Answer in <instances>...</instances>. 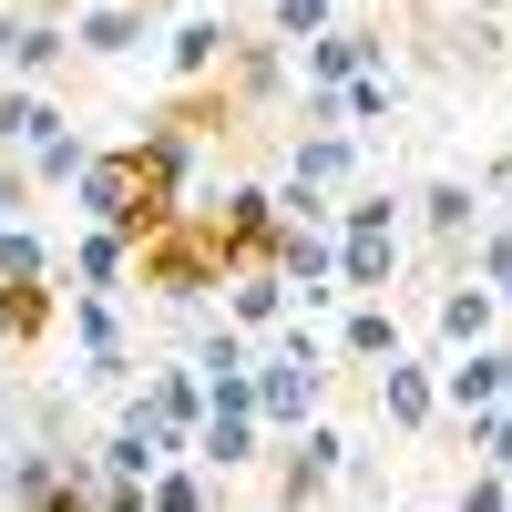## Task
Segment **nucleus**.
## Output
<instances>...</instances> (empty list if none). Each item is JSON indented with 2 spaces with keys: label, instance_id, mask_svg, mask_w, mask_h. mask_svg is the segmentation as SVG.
Here are the masks:
<instances>
[{
  "label": "nucleus",
  "instance_id": "f257e3e1",
  "mask_svg": "<svg viewBox=\"0 0 512 512\" xmlns=\"http://www.w3.org/2000/svg\"><path fill=\"white\" fill-rule=\"evenodd\" d=\"M338 297H390L400 277V256H410V226H400V195L390 185H359V195H338Z\"/></svg>",
  "mask_w": 512,
  "mask_h": 512
},
{
  "label": "nucleus",
  "instance_id": "f03ea898",
  "mask_svg": "<svg viewBox=\"0 0 512 512\" xmlns=\"http://www.w3.org/2000/svg\"><path fill=\"white\" fill-rule=\"evenodd\" d=\"M72 205H82V226H103V236H123V246H144L154 226H175V205H164V185L144 175L134 144H113V154L82 164V175H72Z\"/></svg>",
  "mask_w": 512,
  "mask_h": 512
},
{
  "label": "nucleus",
  "instance_id": "7ed1b4c3",
  "mask_svg": "<svg viewBox=\"0 0 512 512\" xmlns=\"http://www.w3.org/2000/svg\"><path fill=\"white\" fill-rule=\"evenodd\" d=\"M185 226H205V246H216L226 277H256V267H267V246H277V185H246V175H236V185L205 195Z\"/></svg>",
  "mask_w": 512,
  "mask_h": 512
},
{
  "label": "nucleus",
  "instance_id": "20e7f679",
  "mask_svg": "<svg viewBox=\"0 0 512 512\" xmlns=\"http://www.w3.org/2000/svg\"><path fill=\"white\" fill-rule=\"evenodd\" d=\"M134 277L164 297V308H205V297L226 287V267H216V246H205V226H154L144 246H134Z\"/></svg>",
  "mask_w": 512,
  "mask_h": 512
},
{
  "label": "nucleus",
  "instance_id": "39448f33",
  "mask_svg": "<svg viewBox=\"0 0 512 512\" xmlns=\"http://www.w3.org/2000/svg\"><path fill=\"white\" fill-rule=\"evenodd\" d=\"M246 390H256V431H267V441H297V431L328 410V369H297V359H277V349H256V379H246Z\"/></svg>",
  "mask_w": 512,
  "mask_h": 512
},
{
  "label": "nucleus",
  "instance_id": "423d86ee",
  "mask_svg": "<svg viewBox=\"0 0 512 512\" xmlns=\"http://www.w3.org/2000/svg\"><path fill=\"white\" fill-rule=\"evenodd\" d=\"M349 431L338 420H308V431L287 441V461H277V512H308V502H328L338 482H349Z\"/></svg>",
  "mask_w": 512,
  "mask_h": 512
},
{
  "label": "nucleus",
  "instance_id": "0eeeda50",
  "mask_svg": "<svg viewBox=\"0 0 512 512\" xmlns=\"http://www.w3.org/2000/svg\"><path fill=\"white\" fill-rule=\"evenodd\" d=\"M359 72H390V31L349 11L328 41H308V52H297V93H349Z\"/></svg>",
  "mask_w": 512,
  "mask_h": 512
},
{
  "label": "nucleus",
  "instance_id": "6e6552de",
  "mask_svg": "<svg viewBox=\"0 0 512 512\" xmlns=\"http://www.w3.org/2000/svg\"><path fill=\"white\" fill-rule=\"evenodd\" d=\"M62 328H72V349H82V390H123V379L144 369L113 297H62Z\"/></svg>",
  "mask_w": 512,
  "mask_h": 512
},
{
  "label": "nucleus",
  "instance_id": "1a4fd4ad",
  "mask_svg": "<svg viewBox=\"0 0 512 512\" xmlns=\"http://www.w3.org/2000/svg\"><path fill=\"white\" fill-rule=\"evenodd\" d=\"M338 195H359V134H297L277 205H338Z\"/></svg>",
  "mask_w": 512,
  "mask_h": 512
},
{
  "label": "nucleus",
  "instance_id": "9d476101",
  "mask_svg": "<svg viewBox=\"0 0 512 512\" xmlns=\"http://www.w3.org/2000/svg\"><path fill=\"white\" fill-rule=\"evenodd\" d=\"M62 31H72V52L123 62V52H144V41L164 31V0H72V11H62Z\"/></svg>",
  "mask_w": 512,
  "mask_h": 512
},
{
  "label": "nucleus",
  "instance_id": "9b49d317",
  "mask_svg": "<svg viewBox=\"0 0 512 512\" xmlns=\"http://www.w3.org/2000/svg\"><path fill=\"white\" fill-rule=\"evenodd\" d=\"M123 400H134L154 431H164V451H175V461L195 451V431H205V379H195L185 359H154V369H144V390H123Z\"/></svg>",
  "mask_w": 512,
  "mask_h": 512
},
{
  "label": "nucleus",
  "instance_id": "f8f14e48",
  "mask_svg": "<svg viewBox=\"0 0 512 512\" xmlns=\"http://www.w3.org/2000/svg\"><path fill=\"white\" fill-rule=\"evenodd\" d=\"M431 338H441V359L492 349V338H502V308H492V287H482L472 267H451V277H441V297H431Z\"/></svg>",
  "mask_w": 512,
  "mask_h": 512
},
{
  "label": "nucleus",
  "instance_id": "ddd939ff",
  "mask_svg": "<svg viewBox=\"0 0 512 512\" xmlns=\"http://www.w3.org/2000/svg\"><path fill=\"white\" fill-rule=\"evenodd\" d=\"M379 420H390V431L400 441H420V431H431V420H441V359H390V369H379Z\"/></svg>",
  "mask_w": 512,
  "mask_h": 512
},
{
  "label": "nucleus",
  "instance_id": "4468645a",
  "mask_svg": "<svg viewBox=\"0 0 512 512\" xmlns=\"http://www.w3.org/2000/svg\"><path fill=\"white\" fill-rule=\"evenodd\" d=\"M410 205H420V236H431V246L451 256V267H461V256H472V236H482V185H461V175H431Z\"/></svg>",
  "mask_w": 512,
  "mask_h": 512
},
{
  "label": "nucleus",
  "instance_id": "2eb2a0df",
  "mask_svg": "<svg viewBox=\"0 0 512 512\" xmlns=\"http://www.w3.org/2000/svg\"><path fill=\"white\" fill-rule=\"evenodd\" d=\"M338 359L349 369H390L400 349H410V328H400V308L390 297H349V308H338V338H328Z\"/></svg>",
  "mask_w": 512,
  "mask_h": 512
},
{
  "label": "nucleus",
  "instance_id": "dca6fc26",
  "mask_svg": "<svg viewBox=\"0 0 512 512\" xmlns=\"http://www.w3.org/2000/svg\"><path fill=\"white\" fill-rule=\"evenodd\" d=\"M226 52H236V21H216V11H185L175 31H164V72H175V93L216 82V72H226Z\"/></svg>",
  "mask_w": 512,
  "mask_h": 512
},
{
  "label": "nucleus",
  "instance_id": "f3484780",
  "mask_svg": "<svg viewBox=\"0 0 512 512\" xmlns=\"http://www.w3.org/2000/svg\"><path fill=\"white\" fill-rule=\"evenodd\" d=\"M164 461H175V451H164V431H154V420H144L134 400H123V410H113V431H103V451H93V472H103V482H134V492H144V482L164 472Z\"/></svg>",
  "mask_w": 512,
  "mask_h": 512
},
{
  "label": "nucleus",
  "instance_id": "a211bd4d",
  "mask_svg": "<svg viewBox=\"0 0 512 512\" xmlns=\"http://www.w3.org/2000/svg\"><path fill=\"white\" fill-rule=\"evenodd\" d=\"M62 297H123V287H134V246H123V236H103V226H82L72 246H62Z\"/></svg>",
  "mask_w": 512,
  "mask_h": 512
},
{
  "label": "nucleus",
  "instance_id": "6ab92c4d",
  "mask_svg": "<svg viewBox=\"0 0 512 512\" xmlns=\"http://www.w3.org/2000/svg\"><path fill=\"white\" fill-rule=\"evenodd\" d=\"M216 318H226L236 338H277V328L297 318V297H287L267 267H256V277H226V308H216Z\"/></svg>",
  "mask_w": 512,
  "mask_h": 512
},
{
  "label": "nucleus",
  "instance_id": "aec40b11",
  "mask_svg": "<svg viewBox=\"0 0 512 512\" xmlns=\"http://www.w3.org/2000/svg\"><path fill=\"white\" fill-rule=\"evenodd\" d=\"M216 82H226V103H277L287 93V52H277V41H236Z\"/></svg>",
  "mask_w": 512,
  "mask_h": 512
},
{
  "label": "nucleus",
  "instance_id": "412c9836",
  "mask_svg": "<svg viewBox=\"0 0 512 512\" xmlns=\"http://www.w3.org/2000/svg\"><path fill=\"white\" fill-rule=\"evenodd\" d=\"M52 123H72L52 93H31V82H0V154H31Z\"/></svg>",
  "mask_w": 512,
  "mask_h": 512
},
{
  "label": "nucleus",
  "instance_id": "4be33fe9",
  "mask_svg": "<svg viewBox=\"0 0 512 512\" xmlns=\"http://www.w3.org/2000/svg\"><path fill=\"white\" fill-rule=\"evenodd\" d=\"M52 277H62L52 236H41L31 216H11V226H0V287H52Z\"/></svg>",
  "mask_w": 512,
  "mask_h": 512
},
{
  "label": "nucleus",
  "instance_id": "5701e85b",
  "mask_svg": "<svg viewBox=\"0 0 512 512\" xmlns=\"http://www.w3.org/2000/svg\"><path fill=\"white\" fill-rule=\"evenodd\" d=\"M0 328H11V349H41L62 328V287H0Z\"/></svg>",
  "mask_w": 512,
  "mask_h": 512
},
{
  "label": "nucleus",
  "instance_id": "b1692460",
  "mask_svg": "<svg viewBox=\"0 0 512 512\" xmlns=\"http://www.w3.org/2000/svg\"><path fill=\"white\" fill-rule=\"evenodd\" d=\"M338 21H349V0H267V41H277V52H287V41L308 52V41H328Z\"/></svg>",
  "mask_w": 512,
  "mask_h": 512
},
{
  "label": "nucleus",
  "instance_id": "393cba45",
  "mask_svg": "<svg viewBox=\"0 0 512 512\" xmlns=\"http://www.w3.org/2000/svg\"><path fill=\"white\" fill-rule=\"evenodd\" d=\"M82 164H93V144H82L72 123H52V134H41V144H31V154L11 164V175H21V185H72Z\"/></svg>",
  "mask_w": 512,
  "mask_h": 512
},
{
  "label": "nucleus",
  "instance_id": "a878e982",
  "mask_svg": "<svg viewBox=\"0 0 512 512\" xmlns=\"http://www.w3.org/2000/svg\"><path fill=\"white\" fill-rule=\"evenodd\" d=\"M144 512H216V482H205L195 461H164V472L144 482Z\"/></svg>",
  "mask_w": 512,
  "mask_h": 512
},
{
  "label": "nucleus",
  "instance_id": "bb28decb",
  "mask_svg": "<svg viewBox=\"0 0 512 512\" xmlns=\"http://www.w3.org/2000/svg\"><path fill=\"white\" fill-rule=\"evenodd\" d=\"M461 267H472V277L492 287V308L512 318V226H492V216H482V236H472V256H461Z\"/></svg>",
  "mask_w": 512,
  "mask_h": 512
},
{
  "label": "nucleus",
  "instance_id": "cd10ccee",
  "mask_svg": "<svg viewBox=\"0 0 512 512\" xmlns=\"http://www.w3.org/2000/svg\"><path fill=\"white\" fill-rule=\"evenodd\" d=\"M400 113V72H359L349 93H338V123H349V134H369V123H390Z\"/></svg>",
  "mask_w": 512,
  "mask_h": 512
},
{
  "label": "nucleus",
  "instance_id": "c85d7f7f",
  "mask_svg": "<svg viewBox=\"0 0 512 512\" xmlns=\"http://www.w3.org/2000/svg\"><path fill=\"white\" fill-rule=\"evenodd\" d=\"M461 441H472V472H502V482H512V410L461 420Z\"/></svg>",
  "mask_w": 512,
  "mask_h": 512
},
{
  "label": "nucleus",
  "instance_id": "c756f323",
  "mask_svg": "<svg viewBox=\"0 0 512 512\" xmlns=\"http://www.w3.org/2000/svg\"><path fill=\"white\" fill-rule=\"evenodd\" d=\"M451 512H512V482L502 472H472V482H461V502Z\"/></svg>",
  "mask_w": 512,
  "mask_h": 512
},
{
  "label": "nucleus",
  "instance_id": "7c9ffc66",
  "mask_svg": "<svg viewBox=\"0 0 512 512\" xmlns=\"http://www.w3.org/2000/svg\"><path fill=\"white\" fill-rule=\"evenodd\" d=\"M21 195H31V185L11 175V164H0V226H11V216H21Z\"/></svg>",
  "mask_w": 512,
  "mask_h": 512
},
{
  "label": "nucleus",
  "instance_id": "2f4dec72",
  "mask_svg": "<svg viewBox=\"0 0 512 512\" xmlns=\"http://www.w3.org/2000/svg\"><path fill=\"white\" fill-rule=\"evenodd\" d=\"M0 11H72V0H0Z\"/></svg>",
  "mask_w": 512,
  "mask_h": 512
},
{
  "label": "nucleus",
  "instance_id": "473e14b6",
  "mask_svg": "<svg viewBox=\"0 0 512 512\" xmlns=\"http://www.w3.org/2000/svg\"><path fill=\"white\" fill-rule=\"evenodd\" d=\"M0 482H11V441H0Z\"/></svg>",
  "mask_w": 512,
  "mask_h": 512
},
{
  "label": "nucleus",
  "instance_id": "72a5a7b5",
  "mask_svg": "<svg viewBox=\"0 0 512 512\" xmlns=\"http://www.w3.org/2000/svg\"><path fill=\"white\" fill-rule=\"evenodd\" d=\"M349 11H379V0H349Z\"/></svg>",
  "mask_w": 512,
  "mask_h": 512
}]
</instances>
